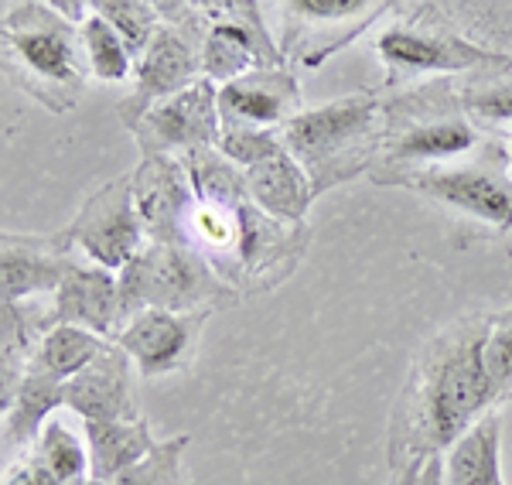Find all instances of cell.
Masks as SVG:
<instances>
[{"mask_svg":"<svg viewBox=\"0 0 512 485\" xmlns=\"http://www.w3.org/2000/svg\"><path fill=\"white\" fill-rule=\"evenodd\" d=\"M161 28L154 31L147 52L134 65V89L120 103L123 127L134 130L147 110L171 96L192 89L205 79L202 72V45H205V18L198 4H158Z\"/></svg>","mask_w":512,"mask_h":485,"instance_id":"ba28073f","label":"cell"},{"mask_svg":"<svg viewBox=\"0 0 512 485\" xmlns=\"http://www.w3.org/2000/svg\"><path fill=\"white\" fill-rule=\"evenodd\" d=\"M454 79L437 76L386 93L383 158L376 168H427V164L465 161L495 141L485 137L465 113Z\"/></svg>","mask_w":512,"mask_h":485,"instance_id":"7a4b0ae2","label":"cell"},{"mask_svg":"<svg viewBox=\"0 0 512 485\" xmlns=\"http://www.w3.org/2000/svg\"><path fill=\"white\" fill-rule=\"evenodd\" d=\"M420 485H444V455L431 458L420 472Z\"/></svg>","mask_w":512,"mask_h":485,"instance_id":"1f68e13d","label":"cell"},{"mask_svg":"<svg viewBox=\"0 0 512 485\" xmlns=\"http://www.w3.org/2000/svg\"><path fill=\"white\" fill-rule=\"evenodd\" d=\"M482 363L485 376L492 383L495 404H502L512 393V308L489 315V328H485L482 342Z\"/></svg>","mask_w":512,"mask_h":485,"instance_id":"83f0119b","label":"cell"},{"mask_svg":"<svg viewBox=\"0 0 512 485\" xmlns=\"http://www.w3.org/2000/svg\"><path fill=\"white\" fill-rule=\"evenodd\" d=\"M502 147H506V158H509V168H512V134L502 137Z\"/></svg>","mask_w":512,"mask_h":485,"instance_id":"836d02e7","label":"cell"},{"mask_svg":"<svg viewBox=\"0 0 512 485\" xmlns=\"http://www.w3.org/2000/svg\"><path fill=\"white\" fill-rule=\"evenodd\" d=\"M55 301V325H76L99 335L106 342H117L123 332V304H120V277L96 263L72 260L65 270Z\"/></svg>","mask_w":512,"mask_h":485,"instance_id":"2e32d148","label":"cell"},{"mask_svg":"<svg viewBox=\"0 0 512 485\" xmlns=\"http://www.w3.org/2000/svg\"><path fill=\"white\" fill-rule=\"evenodd\" d=\"M499 445L502 421L492 410L444 451V485H502Z\"/></svg>","mask_w":512,"mask_h":485,"instance_id":"603a6c76","label":"cell"},{"mask_svg":"<svg viewBox=\"0 0 512 485\" xmlns=\"http://www.w3.org/2000/svg\"><path fill=\"white\" fill-rule=\"evenodd\" d=\"M489 315L468 311L420 345L390 417L393 475L444 455L468 427L499 410L482 363Z\"/></svg>","mask_w":512,"mask_h":485,"instance_id":"6da1fadb","label":"cell"},{"mask_svg":"<svg viewBox=\"0 0 512 485\" xmlns=\"http://www.w3.org/2000/svg\"><path fill=\"white\" fill-rule=\"evenodd\" d=\"M420 472H424V465L403 468L400 475H393V485H420Z\"/></svg>","mask_w":512,"mask_h":485,"instance_id":"d6a6232c","label":"cell"},{"mask_svg":"<svg viewBox=\"0 0 512 485\" xmlns=\"http://www.w3.org/2000/svg\"><path fill=\"white\" fill-rule=\"evenodd\" d=\"M454 86H458L465 113L485 137L502 141L512 134V55L489 69L458 76Z\"/></svg>","mask_w":512,"mask_h":485,"instance_id":"7402d4cb","label":"cell"},{"mask_svg":"<svg viewBox=\"0 0 512 485\" xmlns=\"http://www.w3.org/2000/svg\"><path fill=\"white\" fill-rule=\"evenodd\" d=\"M4 65L31 100L52 113L76 110L89 65L79 28L69 24L48 0L4 4L0 21Z\"/></svg>","mask_w":512,"mask_h":485,"instance_id":"3957f363","label":"cell"},{"mask_svg":"<svg viewBox=\"0 0 512 485\" xmlns=\"http://www.w3.org/2000/svg\"><path fill=\"white\" fill-rule=\"evenodd\" d=\"M205 322H209V311L178 315V311L144 308L123 325L117 345L130 356L137 373L171 376L192 366Z\"/></svg>","mask_w":512,"mask_h":485,"instance_id":"4fadbf2b","label":"cell"},{"mask_svg":"<svg viewBox=\"0 0 512 485\" xmlns=\"http://www.w3.org/2000/svg\"><path fill=\"white\" fill-rule=\"evenodd\" d=\"M65 407L82 421H137L134 400V363L117 342L76 380L65 383Z\"/></svg>","mask_w":512,"mask_h":485,"instance_id":"ac0fdd59","label":"cell"},{"mask_svg":"<svg viewBox=\"0 0 512 485\" xmlns=\"http://www.w3.org/2000/svg\"><path fill=\"white\" fill-rule=\"evenodd\" d=\"M205 18V45H202V72L209 82H233L250 76L256 69L287 65L284 52L263 24L260 4L250 0H205L198 4Z\"/></svg>","mask_w":512,"mask_h":485,"instance_id":"30bf717a","label":"cell"},{"mask_svg":"<svg viewBox=\"0 0 512 485\" xmlns=\"http://www.w3.org/2000/svg\"><path fill=\"white\" fill-rule=\"evenodd\" d=\"M41 472L52 479V485H89L93 468H89V445L86 434L72 431L65 421H48L41 438L31 448Z\"/></svg>","mask_w":512,"mask_h":485,"instance_id":"d4e9b609","label":"cell"},{"mask_svg":"<svg viewBox=\"0 0 512 485\" xmlns=\"http://www.w3.org/2000/svg\"><path fill=\"white\" fill-rule=\"evenodd\" d=\"M72 250H82L96 267L123 270L147 246V229L134 202V175L113 178L82 202L79 216L62 229Z\"/></svg>","mask_w":512,"mask_h":485,"instance_id":"8fae6325","label":"cell"},{"mask_svg":"<svg viewBox=\"0 0 512 485\" xmlns=\"http://www.w3.org/2000/svg\"><path fill=\"white\" fill-rule=\"evenodd\" d=\"M284 147L308 171L315 195L369 175L383 158V96L352 93L301 110L287 123Z\"/></svg>","mask_w":512,"mask_h":485,"instance_id":"277c9868","label":"cell"},{"mask_svg":"<svg viewBox=\"0 0 512 485\" xmlns=\"http://www.w3.org/2000/svg\"><path fill=\"white\" fill-rule=\"evenodd\" d=\"M185 448L188 434L158 441L144 462H137L130 472H123L113 485H181V479H185Z\"/></svg>","mask_w":512,"mask_h":485,"instance_id":"f1b7e54d","label":"cell"},{"mask_svg":"<svg viewBox=\"0 0 512 485\" xmlns=\"http://www.w3.org/2000/svg\"><path fill=\"white\" fill-rule=\"evenodd\" d=\"M396 11L386 0H291L280 4V52L291 69H318L338 48Z\"/></svg>","mask_w":512,"mask_h":485,"instance_id":"9c48e42d","label":"cell"},{"mask_svg":"<svg viewBox=\"0 0 512 485\" xmlns=\"http://www.w3.org/2000/svg\"><path fill=\"white\" fill-rule=\"evenodd\" d=\"M65 407V386L24 369L14 397L4 404V455L7 462L28 455L45 431L52 410Z\"/></svg>","mask_w":512,"mask_h":485,"instance_id":"ffe728a7","label":"cell"},{"mask_svg":"<svg viewBox=\"0 0 512 485\" xmlns=\"http://www.w3.org/2000/svg\"><path fill=\"white\" fill-rule=\"evenodd\" d=\"M72 257V246L65 233L28 236L4 233L0 243V270H4V301L21 304L31 298H52L59 291Z\"/></svg>","mask_w":512,"mask_h":485,"instance_id":"e0dca14e","label":"cell"},{"mask_svg":"<svg viewBox=\"0 0 512 485\" xmlns=\"http://www.w3.org/2000/svg\"><path fill=\"white\" fill-rule=\"evenodd\" d=\"M301 113V86L291 65L256 69L219 86L222 130H284Z\"/></svg>","mask_w":512,"mask_h":485,"instance_id":"9a60e30c","label":"cell"},{"mask_svg":"<svg viewBox=\"0 0 512 485\" xmlns=\"http://www.w3.org/2000/svg\"><path fill=\"white\" fill-rule=\"evenodd\" d=\"M376 52L383 59L386 79L383 89H407V82L424 76H468V72L499 65L509 55L489 52L475 45L465 35L451 28L448 18L441 14V4H417L410 7L407 18H396L383 35L376 38Z\"/></svg>","mask_w":512,"mask_h":485,"instance_id":"8992f818","label":"cell"},{"mask_svg":"<svg viewBox=\"0 0 512 485\" xmlns=\"http://www.w3.org/2000/svg\"><path fill=\"white\" fill-rule=\"evenodd\" d=\"M106 339L99 335L86 332V328H76V325H55L45 339L38 342L35 356H31L28 369L52 383H69L76 380L86 366H93L99 356L106 352Z\"/></svg>","mask_w":512,"mask_h":485,"instance_id":"cb8c5ba5","label":"cell"},{"mask_svg":"<svg viewBox=\"0 0 512 485\" xmlns=\"http://www.w3.org/2000/svg\"><path fill=\"white\" fill-rule=\"evenodd\" d=\"M216 151L226 161H233L239 171H250L256 164H263L267 158L284 151V134L280 130H250V127L222 130Z\"/></svg>","mask_w":512,"mask_h":485,"instance_id":"f546056e","label":"cell"},{"mask_svg":"<svg viewBox=\"0 0 512 485\" xmlns=\"http://www.w3.org/2000/svg\"><path fill=\"white\" fill-rule=\"evenodd\" d=\"M130 134L144 158H185L205 147H219V86L209 79L195 82L192 89L147 110Z\"/></svg>","mask_w":512,"mask_h":485,"instance_id":"7c38bea8","label":"cell"},{"mask_svg":"<svg viewBox=\"0 0 512 485\" xmlns=\"http://www.w3.org/2000/svg\"><path fill=\"white\" fill-rule=\"evenodd\" d=\"M243 175H246V188H250V199L267 216L280 219V223H304L311 202L318 199L315 188H311L308 171L291 158L287 147L274 154V158L256 164V168L243 171Z\"/></svg>","mask_w":512,"mask_h":485,"instance_id":"d6986e66","label":"cell"},{"mask_svg":"<svg viewBox=\"0 0 512 485\" xmlns=\"http://www.w3.org/2000/svg\"><path fill=\"white\" fill-rule=\"evenodd\" d=\"M373 185H393L407 192L427 195L451 209L482 219L492 229H512V168L502 141H492L475 158L451 164H427V168H373Z\"/></svg>","mask_w":512,"mask_h":485,"instance_id":"52a82bcc","label":"cell"},{"mask_svg":"<svg viewBox=\"0 0 512 485\" xmlns=\"http://www.w3.org/2000/svg\"><path fill=\"white\" fill-rule=\"evenodd\" d=\"M239 294L216 274L209 260L185 243H147L127 267L120 270L123 322L144 308L178 311H219L236 304Z\"/></svg>","mask_w":512,"mask_h":485,"instance_id":"5b68a950","label":"cell"},{"mask_svg":"<svg viewBox=\"0 0 512 485\" xmlns=\"http://www.w3.org/2000/svg\"><path fill=\"white\" fill-rule=\"evenodd\" d=\"M4 485H52L45 472H41V465L35 462V455H21L14 458V462H7L4 468Z\"/></svg>","mask_w":512,"mask_h":485,"instance_id":"4dcf8cb0","label":"cell"},{"mask_svg":"<svg viewBox=\"0 0 512 485\" xmlns=\"http://www.w3.org/2000/svg\"><path fill=\"white\" fill-rule=\"evenodd\" d=\"M134 202L147 243H185L188 219L198 202L181 158H144L134 171Z\"/></svg>","mask_w":512,"mask_h":485,"instance_id":"5bb4252c","label":"cell"},{"mask_svg":"<svg viewBox=\"0 0 512 485\" xmlns=\"http://www.w3.org/2000/svg\"><path fill=\"white\" fill-rule=\"evenodd\" d=\"M79 38H82V52H86L89 76L103 82H123L134 72V55L127 52L123 38L113 31V24L99 18L96 7H93V18L79 28Z\"/></svg>","mask_w":512,"mask_h":485,"instance_id":"484cf974","label":"cell"},{"mask_svg":"<svg viewBox=\"0 0 512 485\" xmlns=\"http://www.w3.org/2000/svg\"><path fill=\"white\" fill-rule=\"evenodd\" d=\"M96 14L113 24V31L123 38L127 52L134 55V65L140 62V55L147 52L154 31L161 28V11L158 4H144V0H99Z\"/></svg>","mask_w":512,"mask_h":485,"instance_id":"4316f807","label":"cell"},{"mask_svg":"<svg viewBox=\"0 0 512 485\" xmlns=\"http://www.w3.org/2000/svg\"><path fill=\"white\" fill-rule=\"evenodd\" d=\"M89 445V468L93 482L113 485L123 472H130L137 462H144L154 451V434L147 421H86L82 424Z\"/></svg>","mask_w":512,"mask_h":485,"instance_id":"44dd1931","label":"cell"}]
</instances>
